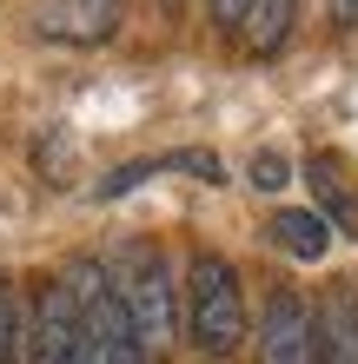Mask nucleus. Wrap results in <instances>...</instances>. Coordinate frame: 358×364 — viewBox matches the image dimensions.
<instances>
[{
  "mask_svg": "<svg viewBox=\"0 0 358 364\" xmlns=\"http://www.w3.org/2000/svg\"><path fill=\"white\" fill-rule=\"evenodd\" d=\"M179 325H186L199 358H233L246 345V291H239L233 259H219V252H193V259H186Z\"/></svg>",
  "mask_w": 358,
  "mask_h": 364,
  "instance_id": "1",
  "label": "nucleus"
},
{
  "mask_svg": "<svg viewBox=\"0 0 358 364\" xmlns=\"http://www.w3.org/2000/svg\"><path fill=\"white\" fill-rule=\"evenodd\" d=\"M312 192H319L332 232H352L358 225V199H352V186L339 179V166H332V159H312Z\"/></svg>",
  "mask_w": 358,
  "mask_h": 364,
  "instance_id": "8",
  "label": "nucleus"
},
{
  "mask_svg": "<svg viewBox=\"0 0 358 364\" xmlns=\"http://www.w3.org/2000/svg\"><path fill=\"white\" fill-rule=\"evenodd\" d=\"M265 232H272V245H279L285 259H299V265H319L332 252V239H339V232L325 225V212H305V205H279Z\"/></svg>",
  "mask_w": 358,
  "mask_h": 364,
  "instance_id": "5",
  "label": "nucleus"
},
{
  "mask_svg": "<svg viewBox=\"0 0 358 364\" xmlns=\"http://www.w3.org/2000/svg\"><path fill=\"white\" fill-rule=\"evenodd\" d=\"M292 179V159L285 153H272V146H265V153H252V186H259V192H279Z\"/></svg>",
  "mask_w": 358,
  "mask_h": 364,
  "instance_id": "10",
  "label": "nucleus"
},
{
  "mask_svg": "<svg viewBox=\"0 0 358 364\" xmlns=\"http://www.w3.org/2000/svg\"><path fill=\"white\" fill-rule=\"evenodd\" d=\"M246 14H252V0H213V20L226 33H246Z\"/></svg>",
  "mask_w": 358,
  "mask_h": 364,
  "instance_id": "11",
  "label": "nucleus"
},
{
  "mask_svg": "<svg viewBox=\"0 0 358 364\" xmlns=\"http://www.w3.org/2000/svg\"><path fill=\"white\" fill-rule=\"evenodd\" d=\"M325 14H332V27H339V33L358 27V0H325Z\"/></svg>",
  "mask_w": 358,
  "mask_h": 364,
  "instance_id": "12",
  "label": "nucleus"
},
{
  "mask_svg": "<svg viewBox=\"0 0 358 364\" xmlns=\"http://www.w3.org/2000/svg\"><path fill=\"white\" fill-rule=\"evenodd\" d=\"M27 358L33 364H93V338H87V318H80V298H73L67 278H47L33 291Z\"/></svg>",
  "mask_w": 358,
  "mask_h": 364,
  "instance_id": "3",
  "label": "nucleus"
},
{
  "mask_svg": "<svg viewBox=\"0 0 358 364\" xmlns=\"http://www.w3.org/2000/svg\"><path fill=\"white\" fill-rule=\"evenodd\" d=\"M107 278H113V298H120L126 325L139 331V345L146 351H166L179 338V285H173L166 252L159 245H126Z\"/></svg>",
  "mask_w": 358,
  "mask_h": 364,
  "instance_id": "2",
  "label": "nucleus"
},
{
  "mask_svg": "<svg viewBox=\"0 0 358 364\" xmlns=\"http://www.w3.org/2000/svg\"><path fill=\"white\" fill-rule=\"evenodd\" d=\"M259 364H319V311L279 285L259 311Z\"/></svg>",
  "mask_w": 358,
  "mask_h": 364,
  "instance_id": "4",
  "label": "nucleus"
},
{
  "mask_svg": "<svg viewBox=\"0 0 358 364\" xmlns=\"http://www.w3.org/2000/svg\"><path fill=\"white\" fill-rule=\"evenodd\" d=\"M319 364H358V305L345 291L319 305Z\"/></svg>",
  "mask_w": 358,
  "mask_h": 364,
  "instance_id": "6",
  "label": "nucleus"
},
{
  "mask_svg": "<svg viewBox=\"0 0 358 364\" xmlns=\"http://www.w3.org/2000/svg\"><path fill=\"white\" fill-rule=\"evenodd\" d=\"M292 20H299V0H252V14H246V53L272 60L292 40Z\"/></svg>",
  "mask_w": 358,
  "mask_h": 364,
  "instance_id": "7",
  "label": "nucleus"
},
{
  "mask_svg": "<svg viewBox=\"0 0 358 364\" xmlns=\"http://www.w3.org/2000/svg\"><path fill=\"white\" fill-rule=\"evenodd\" d=\"M20 351H27V311H20L14 285L0 278V364H20Z\"/></svg>",
  "mask_w": 358,
  "mask_h": 364,
  "instance_id": "9",
  "label": "nucleus"
}]
</instances>
